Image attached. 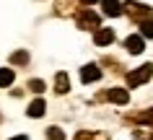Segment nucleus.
I'll return each instance as SVG.
<instances>
[{"mask_svg": "<svg viewBox=\"0 0 153 140\" xmlns=\"http://www.w3.org/2000/svg\"><path fill=\"white\" fill-rule=\"evenodd\" d=\"M125 13H127L137 26L145 24V21H153V8H148L143 3H135V0H127V3H125Z\"/></svg>", "mask_w": 153, "mask_h": 140, "instance_id": "f257e3e1", "label": "nucleus"}, {"mask_svg": "<svg viewBox=\"0 0 153 140\" xmlns=\"http://www.w3.org/2000/svg\"><path fill=\"white\" fill-rule=\"evenodd\" d=\"M153 78V62H145L140 65L137 70H130L127 73V86L130 88H137V86H143L145 81H151Z\"/></svg>", "mask_w": 153, "mask_h": 140, "instance_id": "f03ea898", "label": "nucleus"}, {"mask_svg": "<svg viewBox=\"0 0 153 140\" xmlns=\"http://www.w3.org/2000/svg\"><path fill=\"white\" fill-rule=\"evenodd\" d=\"M101 18L94 13V10H88V8H83L81 13H78V29H91V31H99L101 29Z\"/></svg>", "mask_w": 153, "mask_h": 140, "instance_id": "7ed1b4c3", "label": "nucleus"}, {"mask_svg": "<svg viewBox=\"0 0 153 140\" xmlns=\"http://www.w3.org/2000/svg\"><path fill=\"white\" fill-rule=\"evenodd\" d=\"M104 99H109L112 104H127V101H130V91H125V88H109L104 93Z\"/></svg>", "mask_w": 153, "mask_h": 140, "instance_id": "20e7f679", "label": "nucleus"}, {"mask_svg": "<svg viewBox=\"0 0 153 140\" xmlns=\"http://www.w3.org/2000/svg\"><path fill=\"white\" fill-rule=\"evenodd\" d=\"M143 36H140V34H130L127 39H125V50L127 52H132V55H140V52H143Z\"/></svg>", "mask_w": 153, "mask_h": 140, "instance_id": "39448f33", "label": "nucleus"}, {"mask_svg": "<svg viewBox=\"0 0 153 140\" xmlns=\"http://www.w3.org/2000/svg\"><path fill=\"white\" fill-rule=\"evenodd\" d=\"M112 41H114V31L112 29H99V31L94 34V44H96V47H109Z\"/></svg>", "mask_w": 153, "mask_h": 140, "instance_id": "423d86ee", "label": "nucleus"}, {"mask_svg": "<svg viewBox=\"0 0 153 140\" xmlns=\"http://www.w3.org/2000/svg\"><path fill=\"white\" fill-rule=\"evenodd\" d=\"M68 91H70V78H68V73L60 70V73L55 75V93L62 96V93H68Z\"/></svg>", "mask_w": 153, "mask_h": 140, "instance_id": "0eeeda50", "label": "nucleus"}, {"mask_svg": "<svg viewBox=\"0 0 153 140\" xmlns=\"http://www.w3.org/2000/svg\"><path fill=\"white\" fill-rule=\"evenodd\" d=\"M101 78V70H99V65H86L81 70V81L83 83H94V81H99Z\"/></svg>", "mask_w": 153, "mask_h": 140, "instance_id": "6e6552de", "label": "nucleus"}, {"mask_svg": "<svg viewBox=\"0 0 153 140\" xmlns=\"http://www.w3.org/2000/svg\"><path fill=\"white\" fill-rule=\"evenodd\" d=\"M101 8L106 16H122L125 5H120V0H101Z\"/></svg>", "mask_w": 153, "mask_h": 140, "instance_id": "1a4fd4ad", "label": "nucleus"}, {"mask_svg": "<svg viewBox=\"0 0 153 140\" xmlns=\"http://www.w3.org/2000/svg\"><path fill=\"white\" fill-rule=\"evenodd\" d=\"M44 109H47L44 99H34L31 104H29V109H26V112H29V117H34V119H36V117H42V114H44Z\"/></svg>", "mask_w": 153, "mask_h": 140, "instance_id": "9d476101", "label": "nucleus"}, {"mask_svg": "<svg viewBox=\"0 0 153 140\" xmlns=\"http://www.w3.org/2000/svg\"><path fill=\"white\" fill-rule=\"evenodd\" d=\"M55 8L60 16H68V13H73V8H75V0H57Z\"/></svg>", "mask_w": 153, "mask_h": 140, "instance_id": "9b49d317", "label": "nucleus"}, {"mask_svg": "<svg viewBox=\"0 0 153 140\" xmlns=\"http://www.w3.org/2000/svg\"><path fill=\"white\" fill-rule=\"evenodd\" d=\"M10 62H13V65H26V62H29V52L26 50L13 52V55H10Z\"/></svg>", "mask_w": 153, "mask_h": 140, "instance_id": "f8f14e48", "label": "nucleus"}, {"mask_svg": "<svg viewBox=\"0 0 153 140\" xmlns=\"http://www.w3.org/2000/svg\"><path fill=\"white\" fill-rule=\"evenodd\" d=\"M13 81H16V73L8 70V67H3V70H0V86H10Z\"/></svg>", "mask_w": 153, "mask_h": 140, "instance_id": "ddd939ff", "label": "nucleus"}, {"mask_svg": "<svg viewBox=\"0 0 153 140\" xmlns=\"http://www.w3.org/2000/svg\"><path fill=\"white\" fill-rule=\"evenodd\" d=\"M75 140H109L106 135H101V132H78L75 135Z\"/></svg>", "mask_w": 153, "mask_h": 140, "instance_id": "4468645a", "label": "nucleus"}, {"mask_svg": "<svg viewBox=\"0 0 153 140\" xmlns=\"http://www.w3.org/2000/svg\"><path fill=\"white\" fill-rule=\"evenodd\" d=\"M140 36H143V39H153V21L140 24Z\"/></svg>", "mask_w": 153, "mask_h": 140, "instance_id": "2eb2a0df", "label": "nucleus"}, {"mask_svg": "<svg viewBox=\"0 0 153 140\" xmlns=\"http://www.w3.org/2000/svg\"><path fill=\"white\" fill-rule=\"evenodd\" d=\"M47 140H65V135H62L60 127H49L47 130Z\"/></svg>", "mask_w": 153, "mask_h": 140, "instance_id": "dca6fc26", "label": "nucleus"}, {"mask_svg": "<svg viewBox=\"0 0 153 140\" xmlns=\"http://www.w3.org/2000/svg\"><path fill=\"white\" fill-rule=\"evenodd\" d=\"M132 119H135V122H153V109L151 112H143V114H135Z\"/></svg>", "mask_w": 153, "mask_h": 140, "instance_id": "f3484780", "label": "nucleus"}, {"mask_svg": "<svg viewBox=\"0 0 153 140\" xmlns=\"http://www.w3.org/2000/svg\"><path fill=\"white\" fill-rule=\"evenodd\" d=\"M29 88L39 93V91H44V81H36V78H34V81H29Z\"/></svg>", "mask_w": 153, "mask_h": 140, "instance_id": "a211bd4d", "label": "nucleus"}, {"mask_svg": "<svg viewBox=\"0 0 153 140\" xmlns=\"http://www.w3.org/2000/svg\"><path fill=\"white\" fill-rule=\"evenodd\" d=\"M10 140H29L26 135H16V138H10Z\"/></svg>", "mask_w": 153, "mask_h": 140, "instance_id": "6ab92c4d", "label": "nucleus"}, {"mask_svg": "<svg viewBox=\"0 0 153 140\" xmlns=\"http://www.w3.org/2000/svg\"><path fill=\"white\" fill-rule=\"evenodd\" d=\"M83 5H94V3H96V0H81Z\"/></svg>", "mask_w": 153, "mask_h": 140, "instance_id": "aec40b11", "label": "nucleus"}, {"mask_svg": "<svg viewBox=\"0 0 153 140\" xmlns=\"http://www.w3.org/2000/svg\"><path fill=\"white\" fill-rule=\"evenodd\" d=\"M148 138H151V140H153V130H151V132H148Z\"/></svg>", "mask_w": 153, "mask_h": 140, "instance_id": "412c9836", "label": "nucleus"}, {"mask_svg": "<svg viewBox=\"0 0 153 140\" xmlns=\"http://www.w3.org/2000/svg\"><path fill=\"white\" fill-rule=\"evenodd\" d=\"M0 119H3V114H0Z\"/></svg>", "mask_w": 153, "mask_h": 140, "instance_id": "4be33fe9", "label": "nucleus"}]
</instances>
